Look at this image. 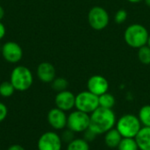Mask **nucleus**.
<instances>
[{"instance_id":"f257e3e1","label":"nucleus","mask_w":150,"mask_h":150,"mask_svg":"<svg viewBox=\"0 0 150 150\" xmlns=\"http://www.w3.org/2000/svg\"><path fill=\"white\" fill-rule=\"evenodd\" d=\"M90 118L89 128L97 135L105 134L115 127L117 122L116 115L112 109H106L100 106L90 114Z\"/></svg>"},{"instance_id":"f03ea898","label":"nucleus","mask_w":150,"mask_h":150,"mask_svg":"<svg viewBox=\"0 0 150 150\" xmlns=\"http://www.w3.org/2000/svg\"><path fill=\"white\" fill-rule=\"evenodd\" d=\"M149 33L147 28L141 24H132L124 33L126 43L133 48H140L148 43Z\"/></svg>"},{"instance_id":"7ed1b4c3","label":"nucleus","mask_w":150,"mask_h":150,"mask_svg":"<svg viewBox=\"0 0 150 150\" xmlns=\"http://www.w3.org/2000/svg\"><path fill=\"white\" fill-rule=\"evenodd\" d=\"M115 127L123 138H135L142 125L138 116L127 113L122 115L117 120Z\"/></svg>"},{"instance_id":"20e7f679","label":"nucleus","mask_w":150,"mask_h":150,"mask_svg":"<svg viewBox=\"0 0 150 150\" xmlns=\"http://www.w3.org/2000/svg\"><path fill=\"white\" fill-rule=\"evenodd\" d=\"M10 82L13 85L15 91H25L32 86L33 76L31 70L27 67L17 66L11 73Z\"/></svg>"},{"instance_id":"39448f33","label":"nucleus","mask_w":150,"mask_h":150,"mask_svg":"<svg viewBox=\"0 0 150 150\" xmlns=\"http://www.w3.org/2000/svg\"><path fill=\"white\" fill-rule=\"evenodd\" d=\"M75 107L78 111L91 114L99 107L98 96L91 93L89 91H81L76 95Z\"/></svg>"},{"instance_id":"423d86ee","label":"nucleus","mask_w":150,"mask_h":150,"mask_svg":"<svg viewBox=\"0 0 150 150\" xmlns=\"http://www.w3.org/2000/svg\"><path fill=\"white\" fill-rule=\"evenodd\" d=\"M90 114L76 110L73 111L68 115L67 120V128L76 133H83L90 127Z\"/></svg>"},{"instance_id":"0eeeda50","label":"nucleus","mask_w":150,"mask_h":150,"mask_svg":"<svg viewBox=\"0 0 150 150\" xmlns=\"http://www.w3.org/2000/svg\"><path fill=\"white\" fill-rule=\"evenodd\" d=\"M88 22L92 29L101 31L109 24V14L107 11L101 6H93L89 11Z\"/></svg>"},{"instance_id":"6e6552de","label":"nucleus","mask_w":150,"mask_h":150,"mask_svg":"<svg viewBox=\"0 0 150 150\" xmlns=\"http://www.w3.org/2000/svg\"><path fill=\"white\" fill-rule=\"evenodd\" d=\"M62 141L61 136L53 131L41 134L37 142L38 150H62Z\"/></svg>"},{"instance_id":"1a4fd4ad","label":"nucleus","mask_w":150,"mask_h":150,"mask_svg":"<svg viewBox=\"0 0 150 150\" xmlns=\"http://www.w3.org/2000/svg\"><path fill=\"white\" fill-rule=\"evenodd\" d=\"M4 59L10 63L18 62L23 56V50L21 47L14 41H7L1 49Z\"/></svg>"},{"instance_id":"9d476101","label":"nucleus","mask_w":150,"mask_h":150,"mask_svg":"<svg viewBox=\"0 0 150 150\" xmlns=\"http://www.w3.org/2000/svg\"><path fill=\"white\" fill-rule=\"evenodd\" d=\"M47 119L50 127L54 130H63L67 127L68 115L66 112L57 107L52 108L48 112Z\"/></svg>"},{"instance_id":"9b49d317","label":"nucleus","mask_w":150,"mask_h":150,"mask_svg":"<svg viewBox=\"0 0 150 150\" xmlns=\"http://www.w3.org/2000/svg\"><path fill=\"white\" fill-rule=\"evenodd\" d=\"M87 88L89 91L99 97L100 95L108 92L109 83L107 79L103 76L94 75L88 79Z\"/></svg>"},{"instance_id":"f8f14e48","label":"nucleus","mask_w":150,"mask_h":150,"mask_svg":"<svg viewBox=\"0 0 150 150\" xmlns=\"http://www.w3.org/2000/svg\"><path fill=\"white\" fill-rule=\"evenodd\" d=\"M54 104H55V107L64 112L71 111L75 107L76 95H74L71 91L68 90L61 92H57L54 98Z\"/></svg>"},{"instance_id":"ddd939ff","label":"nucleus","mask_w":150,"mask_h":150,"mask_svg":"<svg viewBox=\"0 0 150 150\" xmlns=\"http://www.w3.org/2000/svg\"><path fill=\"white\" fill-rule=\"evenodd\" d=\"M56 72L54 65L47 62H43L37 68V76L40 81L45 83H51L55 78Z\"/></svg>"},{"instance_id":"4468645a","label":"nucleus","mask_w":150,"mask_h":150,"mask_svg":"<svg viewBox=\"0 0 150 150\" xmlns=\"http://www.w3.org/2000/svg\"><path fill=\"white\" fill-rule=\"evenodd\" d=\"M134 139L139 149L150 150V127H142Z\"/></svg>"},{"instance_id":"2eb2a0df","label":"nucleus","mask_w":150,"mask_h":150,"mask_svg":"<svg viewBox=\"0 0 150 150\" xmlns=\"http://www.w3.org/2000/svg\"><path fill=\"white\" fill-rule=\"evenodd\" d=\"M122 138V135L116 127H113L105 134V144L110 149H117Z\"/></svg>"},{"instance_id":"dca6fc26","label":"nucleus","mask_w":150,"mask_h":150,"mask_svg":"<svg viewBox=\"0 0 150 150\" xmlns=\"http://www.w3.org/2000/svg\"><path fill=\"white\" fill-rule=\"evenodd\" d=\"M98 103L100 107L106 108V109H112L113 106L115 105L116 100L112 94L106 92L98 97Z\"/></svg>"},{"instance_id":"f3484780","label":"nucleus","mask_w":150,"mask_h":150,"mask_svg":"<svg viewBox=\"0 0 150 150\" xmlns=\"http://www.w3.org/2000/svg\"><path fill=\"white\" fill-rule=\"evenodd\" d=\"M67 150H90V144L83 138H75L67 144Z\"/></svg>"},{"instance_id":"a211bd4d","label":"nucleus","mask_w":150,"mask_h":150,"mask_svg":"<svg viewBox=\"0 0 150 150\" xmlns=\"http://www.w3.org/2000/svg\"><path fill=\"white\" fill-rule=\"evenodd\" d=\"M138 118L142 127H150V105H143L138 113Z\"/></svg>"},{"instance_id":"6ab92c4d","label":"nucleus","mask_w":150,"mask_h":150,"mask_svg":"<svg viewBox=\"0 0 150 150\" xmlns=\"http://www.w3.org/2000/svg\"><path fill=\"white\" fill-rule=\"evenodd\" d=\"M118 150H140L134 138H122Z\"/></svg>"},{"instance_id":"aec40b11","label":"nucleus","mask_w":150,"mask_h":150,"mask_svg":"<svg viewBox=\"0 0 150 150\" xmlns=\"http://www.w3.org/2000/svg\"><path fill=\"white\" fill-rule=\"evenodd\" d=\"M138 59L143 65H150V47L145 45L138 48Z\"/></svg>"},{"instance_id":"412c9836","label":"nucleus","mask_w":150,"mask_h":150,"mask_svg":"<svg viewBox=\"0 0 150 150\" xmlns=\"http://www.w3.org/2000/svg\"><path fill=\"white\" fill-rule=\"evenodd\" d=\"M52 89L57 92L66 91L69 87V82L64 77H55L51 83Z\"/></svg>"},{"instance_id":"4be33fe9","label":"nucleus","mask_w":150,"mask_h":150,"mask_svg":"<svg viewBox=\"0 0 150 150\" xmlns=\"http://www.w3.org/2000/svg\"><path fill=\"white\" fill-rule=\"evenodd\" d=\"M15 89L10 81H4L0 83V96L3 98H10L13 95Z\"/></svg>"},{"instance_id":"5701e85b","label":"nucleus","mask_w":150,"mask_h":150,"mask_svg":"<svg viewBox=\"0 0 150 150\" xmlns=\"http://www.w3.org/2000/svg\"><path fill=\"white\" fill-rule=\"evenodd\" d=\"M60 136L62 141V143L64 142V143L69 144L70 142H72L75 139V133L72 132L71 130H69V128H67V129H63V131Z\"/></svg>"},{"instance_id":"b1692460","label":"nucleus","mask_w":150,"mask_h":150,"mask_svg":"<svg viewBox=\"0 0 150 150\" xmlns=\"http://www.w3.org/2000/svg\"><path fill=\"white\" fill-rule=\"evenodd\" d=\"M127 19V11L124 9L119 10L114 16V20L117 24H123Z\"/></svg>"},{"instance_id":"393cba45","label":"nucleus","mask_w":150,"mask_h":150,"mask_svg":"<svg viewBox=\"0 0 150 150\" xmlns=\"http://www.w3.org/2000/svg\"><path fill=\"white\" fill-rule=\"evenodd\" d=\"M96 136H97V134H96L93 131H91L90 128H88L87 130H85V131L83 132V139H84L86 142H92L93 140H95Z\"/></svg>"},{"instance_id":"a878e982","label":"nucleus","mask_w":150,"mask_h":150,"mask_svg":"<svg viewBox=\"0 0 150 150\" xmlns=\"http://www.w3.org/2000/svg\"><path fill=\"white\" fill-rule=\"evenodd\" d=\"M8 115V108L7 106L0 102V123L3 122Z\"/></svg>"},{"instance_id":"bb28decb","label":"nucleus","mask_w":150,"mask_h":150,"mask_svg":"<svg viewBox=\"0 0 150 150\" xmlns=\"http://www.w3.org/2000/svg\"><path fill=\"white\" fill-rule=\"evenodd\" d=\"M5 33H6L5 26H4V24L0 21V40H2V39L4 37Z\"/></svg>"},{"instance_id":"cd10ccee","label":"nucleus","mask_w":150,"mask_h":150,"mask_svg":"<svg viewBox=\"0 0 150 150\" xmlns=\"http://www.w3.org/2000/svg\"><path fill=\"white\" fill-rule=\"evenodd\" d=\"M7 150H25V148H24V147H22V146H21V145H19V144H13V145L10 146Z\"/></svg>"},{"instance_id":"c85d7f7f","label":"nucleus","mask_w":150,"mask_h":150,"mask_svg":"<svg viewBox=\"0 0 150 150\" xmlns=\"http://www.w3.org/2000/svg\"><path fill=\"white\" fill-rule=\"evenodd\" d=\"M4 8L0 5V20L4 18Z\"/></svg>"},{"instance_id":"c756f323","label":"nucleus","mask_w":150,"mask_h":150,"mask_svg":"<svg viewBox=\"0 0 150 150\" xmlns=\"http://www.w3.org/2000/svg\"><path fill=\"white\" fill-rule=\"evenodd\" d=\"M129 3H132V4H138V3H141L144 0H127Z\"/></svg>"},{"instance_id":"7c9ffc66","label":"nucleus","mask_w":150,"mask_h":150,"mask_svg":"<svg viewBox=\"0 0 150 150\" xmlns=\"http://www.w3.org/2000/svg\"><path fill=\"white\" fill-rule=\"evenodd\" d=\"M144 2H145L146 5H147V6H149V7L150 8V0H144Z\"/></svg>"},{"instance_id":"2f4dec72","label":"nucleus","mask_w":150,"mask_h":150,"mask_svg":"<svg viewBox=\"0 0 150 150\" xmlns=\"http://www.w3.org/2000/svg\"><path fill=\"white\" fill-rule=\"evenodd\" d=\"M147 45H148L149 47H150V34H149V40H148V43H147Z\"/></svg>"}]
</instances>
